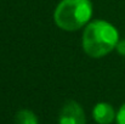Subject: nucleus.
<instances>
[{
    "mask_svg": "<svg viewBox=\"0 0 125 124\" xmlns=\"http://www.w3.org/2000/svg\"><path fill=\"white\" fill-rule=\"evenodd\" d=\"M115 121H117V124H125V103L120 106V108L117 113Z\"/></svg>",
    "mask_w": 125,
    "mask_h": 124,
    "instance_id": "nucleus-6",
    "label": "nucleus"
},
{
    "mask_svg": "<svg viewBox=\"0 0 125 124\" xmlns=\"http://www.w3.org/2000/svg\"><path fill=\"white\" fill-rule=\"evenodd\" d=\"M92 117L98 124H111L117 117L113 107L107 102L97 103L92 110Z\"/></svg>",
    "mask_w": 125,
    "mask_h": 124,
    "instance_id": "nucleus-4",
    "label": "nucleus"
},
{
    "mask_svg": "<svg viewBox=\"0 0 125 124\" xmlns=\"http://www.w3.org/2000/svg\"><path fill=\"white\" fill-rule=\"evenodd\" d=\"M115 49H117V51H118L120 55L125 56V40H119L118 41Z\"/></svg>",
    "mask_w": 125,
    "mask_h": 124,
    "instance_id": "nucleus-7",
    "label": "nucleus"
},
{
    "mask_svg": "<svg viewBox=\"0 0 125 124\" xmlns=\"http://www.w3.org/2000/svg\"><path fill=\"white\" fill-rule=\"evenodd\" d=\"M119 41L118 31L107 21L97 20L89 23L83 34L84 51L94 57L100 58L117 47Z\"/></svg>",
    "mask_w": 125,
    "mask_h": 124,
    "instance_id": "nucleus-1",
    "label": "nucleus"
},
{
    "mask_svg": "<svg viewBox=\"0 0 125 124\" xmlns=\"http://www.w3.org/2000/svg\"><path fill=\"white\" fill-rule=\"evenodd\" d=\"M85 113L83 107L75 101H68L60 113L58 124H85Z\"/></svg>",
    "mask_w": 125,
    "mask_h": 124,
    "instance_id": "nucleus-3",
    "label": "nucleus"
},
{
    "mask_svg": "<svg viewBox=\"0 0 125 124\" xmlns=\"http://www.w3.org/2000/svg\"><path fill=\"white\" fill-rule=\"evenodd\" d=\"M92 16L90 0H61L55 10L56 24L68 32H74L85 26Z\"/></svg>",
    "mask_w": 125,
    "mask_h": 124,
    "instance_id": "nucleus-2",
    "label": "nucleus"
},
{
    "mask_svg": "<svg viewBox=\"0 0 125 124\" xmlns=\"http://www.w3.org/2000/svg\"><path fill=\"white\" fill-rule=\"evenodd\" d=\"M16 124H39L38 117L31 110H20L15 117Z\"/></svg>",
    "mask_w": 125,
    "mask_h": 124,
    "instance_id": "nucleus-5",
    "label": "nucleus"
}]
</instances>
